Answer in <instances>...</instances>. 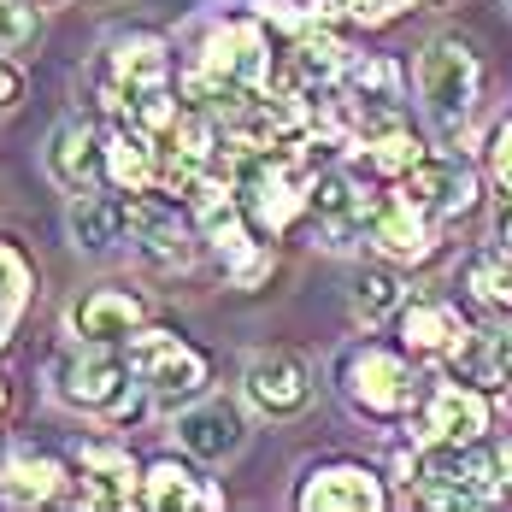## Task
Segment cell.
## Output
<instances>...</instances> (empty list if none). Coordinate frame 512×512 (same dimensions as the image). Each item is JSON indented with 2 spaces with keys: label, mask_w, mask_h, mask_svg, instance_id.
<instances>
[{
  "label": "cell",
  "mask_w": 512,
  "mask_h": 512,
  "mask_svg": "<svg viewBox=\"0 0 512 512\" xmlns=\"http://www.w3.org/2000/svg\"><path fill=\"white\" fill-rule=\"evenodd\" d=\"M407 307V289H401V277L395 271H359L354 283V318H365V324H383L389 312Z\"/></svg>",
  "instance_id": "484cf974"
},
{
  "label": "cell",
  "mask_w": 512,
  "mask_h": 512,
  "mask_svg": "<svg viewBox=\"0 0 512 512\" xmlns=\"http://www.w3.org/2000/svg\"><path fill=\"white\" fill-rule=\"evenodd\" d=\"M465 318L448 301H407L401 307V348L418 359H454L465 348Z\"/></svg>",
  "instance_id": "e0dca14e"
},
{
  "label": "cell",
  "mask_w": 512,
  "mask_h": 512,
  "mask_svg": "<svg viewBox=\"0 0 512 512\" xmlns=\"http://www.w3.org/2000/svg\"><path fill=\"white\" fill-rule=\"evenodd\" d=\"M495 465H501V477H507V489H512V436L495 448Z\"/></svg>",
  "instance_id": "e575fe53"
},
{
  "label": "cell",
  "mask_w": 512,
  "mask_h": 512,
  "mask_svg": "<svg viewBox=\"0 0 512 512\" xmlns=\"http://www.w3.org/2000/svg\"><path fill=\"white\" fill-rule=\"evenodd\" d=\"M348 12H354L359 24H389V18H401L412 0H342Z\"/></svg>",
  "instance_id": "4dcf8cb0"
},
{
  "label": "cell",
  "mask_w": 512,
  "mask_h": 512,
  "mask_svg": "<svg viewBox=\"0 0 512 512\" xmlns=\"http://www.w3.org/2000/svg\"><path fill=\"white\" fill-rule=\"evenodd\" d=\"M348 101L359 112H401V65L389 53H365V59H348V77H342Z\"/></svg>",
  "instance_id": "603a6c76"
},
{
  "label": "cell",
  "mask_w": 512,
  "mask_h": 512,
  "mask_svg": "<svg viewBox=\"0 0 512 512\" xmlns=\"http://www.w3.org/2000/svg\"><path fill=\"white\" fill-rule=\"evenodd\" d=\"M354 148H359V165H365V171H377V177H407L412 165L424 159V142L412 136L401 118H389V124L365 130Z\"/></svg>",
  "instance_id": "cb8c5ba5"
},
{
  "label": "cell",
  "mask_w": 512,
  "mask_h": 512,
  "mask_svg": "<svg viewBox=\"0 0 512 512\" xmlns=\"http://www.w3.org/2000/svg\"><path fill=\"white\" fill-rule=\"evenodd\" d=\"M342 395H348L354 412L395 424V418H407V412L424 401V383L412 377V365L401 354L365 342V348H354V354L342 359Z\"/></svg>",
  "instance_id": "3957f363"
},
{
  "label": "cell",
  "mask_w": 512,
  "mask_h": 512,
  "mask_svg": "<svg viewBox=\"0 0 512 512\" xmlns=\"http://www.w3.org/2000/svg\"><path fill=\"white\" fill-rule=\"evenodd\" d=\"M365 242H371L377 254L418 265V259L436 254V218H424V212L407 206L401 195H371V212H365Z\"/></svg>",
  "instance_id": "9a60e30c"
},
{
  "label": "cell",
  "mask_w": 512,
  "mask_h": 512,
  "mask_svg": "<svg viewBox=\"0 0 512 512\" xmlns=\"http://www.w3.org/2000/svg\"><path fill=\"white\" fill-rule=\"evenodd\" d=\"M418 95H424V112L442 136H460L477 112V95H483V65H477L471 42L436 36L418 59Z\"/></svg>",
  "instance_id": "7a4b0ae2"
},
{
  "label": "cell",
  "mask_w": 512,
  "mask_h": 512,
  "mask_svg": "<svg viewBox=\"0 0 512 512\" xmlns=\"http://www.w3.org/2000/svg\"><path fill=\"white\" fill-rule=\"evenodd\" d=\"M136 507H154V512H195V507H224V489L206 483L195 465L183 460H154L148 477H142V501Z\"/></svg>",
  "instance_id": "ac0fdd59"
},
{
  "label": "cell",
  "mask_w": 512,
  "mask_h": 512,
  "mask_svg": "<svg viewBox=\"0 0 512 512\" xmlns=\"http://www.w3.org/2000/svg\"><path fill=\"white\" fill-rule=\"evenodd\" d=\"M483 430H489V395L465 377L436 383L418 401V436L424 442H483Z\"/></svg>",
  "instance_id": "30bf717a"
},
{
  "label": "cell",
  "mask_w": 512,
  "mask_h": 512,
  "mask_svg": "<svg viewBox=\"0 0 512 512\" xmlns=\"http://www.w3.org/2000/svg\"><path fill=\"white\" fill-rule=\"evenodd\" d=\"M295 501L307 512H377L389 495L377 483V471H365L354 460H330V465H312L295 489Z\"/></svg>",
  "instance_id": "5bb4252c"
},
{
  "label": "cell",
  "mask_w": 512,
  "mask_h": 512,
  "mask_svg": "<svg viewBox=\"0 0 512 512\" xmlns=\"http://www.w3.org/2000/svg\"><path fill=\"white\" fill-rule=\"evenodd\" d=\"M18 95H24V71H18L12 59H0V112H12Z\"/></svg>",
  "instance_id": "d6a6232c"
},
{
  "label": "cell",
  "mask_w": 512,
  "mask_h": 512,
  "mask_svg": "<svg viewBox=\"0 0 512 512\" xmlns=\"http://www.w3.org/2000/svg\"><path fill=\"white\" fill-rule=\"evenodd\" d=\"M48 171H53V183H65L71 195L89 189L101 177V130L89 118H65L48 136Z\"/></svg>",
  "instance_id": "d6986e66"
},
{
  "label": "cell",
  "mask_w": 512,
  "mask_h": 512,
  "mask_svg": "<svg viewBox=\"0 0 512 512\" xmlns=\"http://www.w3.org/2000/svg\"><path fill=\"white\" fill-rule=\"evenodd\" d=\"M0 412H6V377H0Z\"/></svg>",
  "instance_id": "d590c367"
},
{
  "label": "cell",
  "mask_w": 512,
  "mask_h": 512,
  "mask_svg": "<svg viewBox=\"0 0 512 512\" xmlns=\"http://www.w3.org/2000/svg\"><path fill=\"white\" fill-rule=\"evenodd\" d=\"M177 118H183V95H177L171 83H154V89H142V95L130 101V124H142L148 136H165Z\"/></svg>",
  "instance_id": "4316f807"
},
{
  "label": "cell",
  "mask_w": 512,
  "mask_h": 512,
  "mask_svg": "<svg viewBox=\"0 0 512 512\" xmlns=\"http://www.w3.org/2000/svg\"><path fill=\"white\" fill-rule=\"evenodd\" d=\"M465 289L477 307H489L495 318H512V254H471L465 259Z\"/></svg>",
  "instance_id": "d4e9b609"
},
{
  "label": "cell",
  "mask_w": 512,
  "mask_h": 512,
  "mask_svg": "<svg viewBox=\"0 0 512 512\" xmlns=\"http://www.w3.org/2000/svg\"><path fill=\"white\" fill-rule=\"evenodd\" d=\"M242 436H248L242 407H236V401H224V395L195 401V407L177 418V442H183L195 460H224V454H236V448H242Z\"/></svg>",
  "instance_id": "2e32d148"
},
{
  "label": "cell",
  "mask_w": 512,
  "mask_h": 512,
  "mask_svg": "<svg viewBox=\"0 0 512 512\" xmlns=\"http://www.w3.org/2000/svg\"><path fill=\"white\" fill-rule=\"evenodd\" d=\"M124 212H130V242H136V254L148 259V265L183 271L195 259V230L201 224H189L171 201H159L154 189L148 195H124Z\"/></svg>",
  "instance_id": "8992f818"
},
{
  "label": "cell",
  "mask_w": 512,
  "mask_h": 512,
  "mask_svg": "<svg viewBox=\"0 0 512 512\" xmlns=\"http://www.w3.org/2000/svg\"><path fill=\"white\" fill-rule=\"evenodd\" d=\"M65 224H71V236H77L83 254H112V248L124 242V230H130V212H124V195H118V189H112V195L77 189Z\"/></svg>",
  "instance_id": "ffe728a7"
},
{
  "label": "cell",
  "mask_w": 512,
  "mask_h": 512,
  "mask_svg": "<svg viewBox=\"0 0 512 512\" xmlns=\"http://www.w3.org/2000/svg\"><path fill=\"white\" fill-rule=\"evenodd\" d=\"M53 383H59V401H71V407H83V412H101V418H112V424L136 418L142 401H148V389L136 383L130 359L106 354V348H95V342H77L71 354H59Z\"/></svg>",
  "instance_id": "6da1fadb"
},
{
  "label": "cell",
  "mask_w": 512,
  "mask_h": 512,
  "mask_svg": "<svg viewBox=\"0 0 512 512\" xmlns=\"http://www.w3.org/2000/svg\"><path fill=\"white\" fill-rule=\"evenodd\" d=\"M101 177L118 195H148L159 189V136H148L130 118H112L101 130Z\"/></svg>",
  "instance_id": "4fadbf2b"
},
{
  "label": "cell",
  "mask_w": 512,
  "mask_h": 512,
  "mask_svg": "<svg viewBox=\"0 0 512 512\" xmlns=\"http://www.w3.org/2000/svg\"><path fill=\"white\" fill-rule=\"evenodd\" d=\"M42 18H36V0H0V53H18L36 42Z\"/></svg>",
  "instance_id": "f1b7e54d"
},
{
  "label": "cell",
  "mask_w": 512,
  "mask_h": 512,
  "mask_svg": "<svg viewBox=\"0 0 512 512\" xmlns=\"http://www.w3.org/2000/svg\"><path fill=\"white\" fill-rule=\"evenodd\" d=\"M142 324H148V301L136 289H89V295H77L71 312H65V330L77 342H95V348L130 342Z\"/></svg>",
  "instance_id": "8fae6325"
},
{
  "label": "cell",
  "mask_w": 512,
  "mask_h": 512,
  "mask_svg": "<svg viewBox=\"0 0 512 512\" xmlns=\"http://www.w3.org/2000/svg\"><path fill=\"white\" fill-rule=\"evenodd\" d=\"M489 165H495V177H501V183L512 189V118L501 124V130H495V148H489Z\"/></svg>",
  "instance_id": "1f68e13d"
},
{
  "label": "cell",
  "mask_w": 512,
  "mask_h": 512,
  "mask_svg": "<svg viewBox=\"0 0 512 512\" xmlns=\"http://www.w3.org/2000/svg\"><path fill=\"white\" fill-rule=\"evenodd\" d=\"M395 195L407 206H418L424 218L448 224V218H465L477 206V171L465 159H418L407 177H395Z\"/></svg>",
  "instance_id": "52a82bcc"
},
{
  "label": "cell",
  "mask_w": 512,
  "mask_h": 512,
  "mask_svg": "<svg viewBox=\"0 0 512 512\" xmlns=\"http://www.w3.org/2000/svg\"><path fill=\"white\" fill-rule=\"evenodd\" d=\"M495 230H501V242L512 248V189L501 195V212H495Z\"/></svg>",
  "instance_id": "836d02e7"
},
{
  "label": "cell",
  "mask_w": 512,
  "mask_h": 512,
  "mask_svg": "<svg viewBox=\"0 0 512 512\" xmlns=\"http://www.w3.org/2000/svg\"><path fill=\"white\" fill-rule=\"evenodd\" d=\"M242 389H248V401L265 418H295V412L312 407V371H307V359L289 354V348H265V354L248 359Z\"/></svg>",
  "instance_id": "9c48e42d"
},
{
  "label": "cell",
  "mask_w": 512,
  "mask_h": 512,
  "mask_svg": "<svg viewBox=\"0 0 512 512\" xmlns=\"http://www.w3.org/2000/svg\"><path fill=\"white\" fill-rule=\"evenodd\" d=\"M0 495L18 501V507L59 501L65 495V465L53 460V454H36V448H6V460H0Z\"/></svg>",
  "instance_id": "44dd1931"
},
{
  "label": "cell",
  "mask_w": 512,
  "mask_h": 512,
  "mask_svg": "<svg viewBox=\"0 0 512 512\" xmlns=\"http://www.w3.org/2000/svg\"><path fill=\"white\" fill-rule=\"evenodd\" d=\"M71 460H77V489L65 495L71 507H130V501H142V477H136V465L118 442L89 436V442L71 448Z\"/></svg>",
  "instance_id": "ba28073f"
},
{
  "label": "cell",
  "mask_w": 512,
  "mask_h": 512,
  "mask_svg": "<svg viewBox=\"0 0 512 512\" xmlns=\"http://www.w3.org/2000/svg\"><path fill=\"white\" fill-rule=\"evenodd\" d=\"M271 265H277L271 242H254V248H242L236 259H224V277H230L236 289H259V283L271 277Z\"/></svg>",
  "instance_id": "f546056e"
},
{
  "label": "cell",
  "mask_w": 512,
  "mask_h": 512,
  "mask_svg": "<svg viewBox=\"0 0 512 512\" xmlns=\"http://www.w3.org/2000/svg\"><path fill=\"white\" fill-rule=\"evenodd\" d=\"M365 212L371 195L354 183V171L342 165H318L307 183V218H318V230L330 236V248H348L354 236H365Z\"/></svg>",
  "instance_id": "7c38bea8"
},
{
  "label": "cell",
  "mask_w": 512,
  "mask_h": 512,
  "mask_svg": "<svg viewBox=\"0 0 512 512\" xmlns=\"http://www.w3.org/2000/svg\"><path fill=\"white\" fill-rule=\"evenodd\" d=\"M448 371L465 377V383H477V389H501V383H512V318L495 324V330H471L465 348L448 359Z\"/></svg>",
  "instance_id": "7402d4cb"
},
{
  "label": "cell",
  "mask_w": 512,
  "mask_h": 512,
  "mask_svg": "<svg viewBox=\"0 0 512 512\" xmlns=\"http://www.w3.org/2000/svg\"><path fill=\"white\" fill-rule=\"evenodd\" d=\"M342 77H348V48L330 30H301L271 65V89L289 101H318V95L342 89Z\"/></svg>",
  "instance_id": "5b68a950"
},
{
  "label": "cell",
  "mask_w": 512,
  "mask_h": 512,
  "mask_svg": "<svg viewBox=\"0 0 512 512\" xmlns=\"http://www.w3.org/2000/svg\"><path fill=\"white\" fill-rule=\"evenodd\" d=\"M130 371H136V383L148 389V401H159V407H177V401H195L206 389V354L195 348V342H183L177 330H136L130 342Z\"/></svg>",
  "instance_id": "277c9868"
},
{
  "label": "cell",
  "mask_w": 512,
  "mask_h": 512,
  "mask_svg": "<svg viewBox=\"0 0 512 512\" xmlns=\"http://www.w3.org/2000/svg\"><path fill=\"white\" fill-rule=\"evenodd\" d=\"M24 295H30V265L0 242V342L12 336V324L24 312Z\"/></svg>",
  "instance_id": "83f0119b"
}]
</instances>
